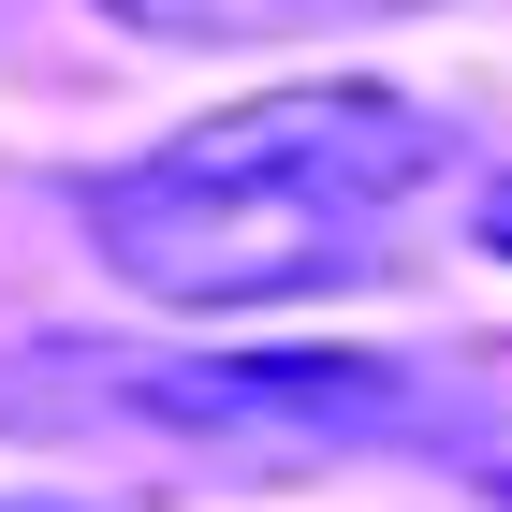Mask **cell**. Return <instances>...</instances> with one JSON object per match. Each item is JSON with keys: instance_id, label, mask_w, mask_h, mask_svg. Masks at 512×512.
<instances>
[{"instance_id": "6da1fadb", "label": "cell", "mask_w": 512, "mask_h": 512, "mask_svg": "<svg viewBox=\"0 0 512 512\" xmlns=\"http://www.w3.org/2000/svg\"><path fill=\"white\" fill-rule=\"evenodd\" d=\"M454 161V118L410 88H264L235 118L176 132L88 191V249L147 308L235 322V308H308L366 293L395 264V205Z\"/></svg>"}, {"instance_id": "7a4b0ae2", "label": "cell", "mask_w": 512, "mask_h": 512, "mask_svg": "<svg viewBox=\"0 0 512 512\" xmlns=\"http://www.w3.org/2000/svg\"><path fill=\"white\" fill-rule=\"evenodd\" d=\"M74 425H147L191 454H235V469H322L366 439H439L454 381L410 352H161V366H103Z\"/></svg>"}, {"instance_id": "3957f363", "label": "cell", "mask_w": 512, "mask_h": 512, "mask_svg": "<svg viewBox=\"0 0 512 512\" xmlns=\"http://www.w3.org/2000/svg\"><path fill=\"white\" fill-rule=\"evenodd\" d=\"M147 44H293V30H381V15H439V0H103Z\"/></svg>"}, {"instance_id": "277c9868", "label": "cell", "mask_w": 512, "mask_h": 512, "mask_svg": "<svg viewBox=\"0 0 512 512\" xmlns=\"http://www.w3.org/2000/svg\"><path fill=\"white\" fill-rule=\"evenodd\" d=\"M483 249H498V264H512V176H498V191H483Z\"/></svg>"}]
</instances>
